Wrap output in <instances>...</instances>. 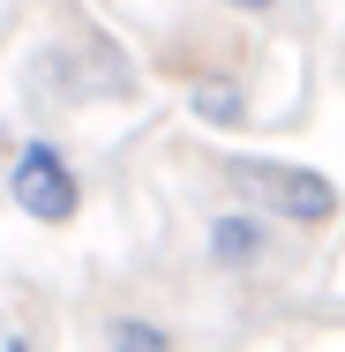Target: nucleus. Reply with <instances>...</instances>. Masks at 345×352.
<instances>
[{"instance_id": "nucleus-1", "label": "nucleus", "mask_w": 345, "mask_h": 352, "mask_svg": "<svg viewBox=\"0 0 345 352\" xmlns=\"http://www.w3.org/2000/svg\"><path fill=\"white\" fill-rule=\"evenodd\" d=\"M225 180H233L255 210H271L278 225H323V217L338 210V188H331L323 173H308V165H278V157H225Z\"/></svg>"}, {"instance_id": "nucleus-2", "label": "nucleus", "mask_w": 345, "mask_h": 352, "mask_svg": "<svg viewBox=\"0 0 345 352\" xmlns=\"http://www.w3.org/2000/svg\"><path fill=\"white\" fill-rule=\"evenodd\" d=\"M8 195H15V210L30 217V225H68V217L83 210V180H75V165L53 142H30V150L8 165Z\"/></svg>"}, {"instance_id": "nucleus-3", "label": "nucleus", "mask_w": 345, "mask_h": 352, "mask_svg": "<svg viewBox=\"0 0 345 352\" xmlns=\"http://www.w3.org/2000/svg\"><path fill=\"white\" fill-rule=\"evenodd\" d=\"M263 240H271L263 217H218V225H210V263H218V270H248V263L263 255Z\"/></svg>"}, {"instance_id": "nucleus-4", "label": "nucleus", "mask_w": 345, "mask_h": 352, "mask_svg": "<svg viewBox=\"0 0 345 352\" xmlns=\"http://www.w3.org/2000/svg\"><path fill=\"white\" fill-rule=\"evenodd\" d=\"M105 345H113V352H173V338H165L158 322H136V315H113V322H105Z\"/></svg>"}, {"instance_id": "nucleus-5", "label": "nucleus", "mask_w": 345, "mask_h": 352, "mask_svg": "<svg viewBox=\"0 0 345 352\" xmlns=\"http://www.w3.org/2000/svg\"><path fill=\"white\" fill-rule=\"evenodd\" d=\"M248 105H240V90L233 82H196V120H210V128H233Z\"/></svg>"}, {"instance_id": "nucleus-6", "label": "nucleus", "mask_w": 345, "mask_h": 352, "mask_svg": "<svg viewBox=\"0 0 345 352\" xmlns=\"http://www.w3.org/2000/svg\"><path fill=\"white\" fill-rule=\"evenodd\" d=\"M225 8H271V0H225Z\"/></svg>"}, {"instance_id": "nucleus-7", "label": "nucleus", "mask_w": 345, "mask_h": 352, "mask_svg": "<svg viewBox=\"0 0 345 352\" xmlns=\"http://www.w3.org/2000/svg\"><path fill=\"white\" fill-rule=\"evenodd\" d=\"M0 352H30V345H23V338H8V345H0Z\"/></svg>"}]
</instances>
